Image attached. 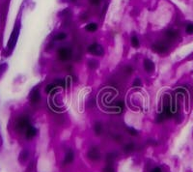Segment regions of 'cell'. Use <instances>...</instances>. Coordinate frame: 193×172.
<instances>
[{"instance_id": "obj_1", "label": "cell", "mask_w": 193, "mask_h": 172, "mask_svg": "<svg viewBox=\"0 0 193 172\" xmlns=\"http://www.w3.org/2000/svg\"><path fill=\"white\" fill-rule=\"evenodd\" d=\"M72 50H70L68 47H61L60 50H58V56L61 60H69L72 58Z\"/></svg>"}, {"instance_id": "obj_2", "label": "cell", "mask_w": 193, "mask_h": 172, "mask_svg": "<svg viewBox=\"0 0 193 172\" xmlns=\"http://www.w3.org/2000/svg\"><path fill=\"white\" fill-rule=\"evenodd\" d=\"M88 51L90 53H92L94 55L101 56L104 54V48L98 44H92L91 46L88 47Z\"/></svg>"}, {"instance_id": "obj_3", "label": "cell", "mask_w": 193, "mask_h": 172, "mask_svg": "<svg viewBox=\"0 0 193 172\" xmlns=\"http://www.w3.org/2000/svg\"><path fill=\"white\" fill-rule=\"evenodd\" d=\"M29 126H30L29 120H28L26 117L19 118L18 122H16V127H18L19 130H26Z\"/></svg>"}, {"instance_id": "obj_4", "label": "cell", "mask_w": 193, "mask_h": 172, "mask_svg": "<svg viewBox=\"0 0 193 172\" xmlns=\"http://www.w3.org/2000/svg\"><path fill=\"white\" fill-rule=\"evenodd\" d=\"M168 50V47L164 43H157L153 46V50L158 53H164Z\"/></svg>"}, {"instance_id": "obj_5", "label": "cell", "mask_w": 193, "mask_h": 172, "mask_svg": "<svg viewBox=\"0 0 193 172\" xmlns=\"http://www.w3.org/2000/svg\"><path fill=\"white\" fill-rule=\"evenodd\" d=\"M88 157L91 159L92 161H97V159H100V153H98V150L97 148H92L89 151Z\"/></svg>"}, {"instance_id": "obj_6", "label": "cell", "mask_w": 193, "mask_h": 172, "mask_svg": "<svg viewBox=\"0 0 193 172\" xmlns=\"http://www.w3.org/2000/svg\"><path fill=\"white\" fill-rule=\"evenodd\" d=\"M41 99V96H40V93L37 89H35L34 91L31 93L30 95V100H31V103L32 104H37Z\"/></svg>"}, {"instance_id": "obj_7", "label": "cell", "mask_w": 193, "mask_h": 172, "mask_svg": "<svg viewBox=\"0 0 193 172\" xmlns=\"http://www.w3.org/2000/svg\"><path fill=\"white\" fill-rule=\"evenodd\" d=\"M144 68H145V70L147 72H153L155 70V64L151 59H145Z\"/></svg>"}, {"instance_id": "obj_8", "label": "cell", "mask_w": 193, "mask_h": 172, "mask_svg": "<svg viewBox=\"0 0 193 172\" xmlns=\"http://www.w3.org/2000/svg\"><path fill=\"white\" fill-rule=\"evenodd\" d=\"M25 134H26V137L27 138H33L36 134H37V130L34 128V127L32 126H29L28 128L26 129V132H25Z\"/></svg>"}, {"instance_id": "obj_9", "label": "cell", "mask_w": 193, "mask_h": 172, "mask_svg": "<svg viewBox=\"0 0 193 172\" xmlns=\"http://www.w3.org/2000/svg\"><path fill=\"white\" fill-rule=\"evenodd\" d=\"M18 32L15 29V30H14V32H13V34H12V36H11V38H10V42H9V47H10L11 48H13V47L16 44V39H18Z\"/></svg>"}, {"instance_id": "obj_10", "label": "cell", "mask_w": 193, "mask_h": 172, "mask_svg": "<svg viewBox=\"0 0 193 172\" xmlns=\"http://www.w3.org/2000/svg\"><path fill=\"white\" fill-rule=\"evenodd\" d=\"M85 30L90 32V33H93V32H96L98 30V24L96 22H91L87 24V25L85 26Z\"/></svg>"}, {"instance_id": "obj_11", "label": "cell", "mask_w": 193, "mask_h": 172, "mask_svg": "<svg viewBox=\"0 0 193 172\" xmlns=\"http://www.w3.org/2000/svg\"><path fill=\"white\" fill-rule=\"evenodd\" d=\"M165 35H166V37H167L168 39L174 40V39H176V38L178 37V32L175 31V30H173V29H169V30L166 31Z\"/></svg>"}, {"instance_id": "obj_12", "label": "cell", "mask_w": 193, "mask_h": 172, "mask_svg": "<svg viewBox=\"0 0 193 172\" xmlns=\"http://www.w3.org/2000/svg\"><path fill=\"white\" fill-rule=\"evenodd\" d=\"M73 161V152L72 151H68V153L66 154L65 157V163H71Z\"/></svg>"}, {"instance_id": "obj_13", "label": "cell", "mask_w": 193, "mask_h": 172, "mask_svg": "<svg viewBox=\"0 0 193 172\" xmlns=\"http://www.w3.org/2000/svg\"><path fill=\"white\" fill-rule=\"evenodd\" d=\"M130 42H131V46H132L133 47H138L139 44H140V43H139V40H138V38L136 36L131 37Z\"/></svg>"}, {"instance_id": "obj_14", "label": "cell", "mask_w": 193, "mask_h": 172, "mask_svg": "<svg viewBox=\"0 0 193 172\" xmlns=\"http://www.w3.org/2000/svg\"><path fill=\"white\" fill-rule=\"evenodd\" d=\"M186 32L188 35H192L193 34V23L192 22H189L188 24H186Z\"/></svg>"}, {"instance_id": "obj_15", "label": "cell", "mask_w": 193, "mask_h": 172, "mask_svg": "<svg viewBox=\"0 0 193 172\" xmlns=\"http://www.w3.org/2000/svg\"><path fill=\"white\" fill-rule=\"evenodd\" d=\"M57 87H65L67 85V82H66L65 79H57L55 80V83H54Z\"/></svg>"}, {"instance_id": "obj_16", "label": "cell", "mask_w": 193, "mask_h": 172, "mask_svg": "<svg viewBox=\"0 0 193 172\" xmlns=\"http://www.w3.org/2000/svg\"><path fill=\"white\" fill-rule=\"evenodd\" d=\"M55 88H57V86L55 84H49L47 86V88H46V92L47 93H51L53 92L55 90Z\"/></svg>"}, {"instance_id": "obj_17", "label": "cell", "mask_w": 193, "mask_h": 172, "mask_svg": "<svg viewBox=\"0 0 193 172\" xmlns=\"http://www.w3.org/2000/svg\"><path fill=\"white\" fill-rule=\"evenodd\" d=\"M66 37H67V34L66 33H59L58 35L55 36V41H63L66 39Z\"/></svg>"}, {"instance_id": "obj_18", "label": "cell", "mask_w": 193, "mask_h": 172, "mask_svg": "<svg viewBox=\"0 0 193 172\" xmlns=\"http://www.w3.org/2000/svg\"><path fill=\"white\" fill-rule=\"evenodd\" d=\"M95 132L97 133V134H101V130H102V127L101 125L100 124V123H97V124L95 125Z\"/></svg>"}, {"instance_id": "obj_19", "label": "cell", "mask_w": 193, "mask_h": 172, "mask_svg": "<svg viewBox=\"0 0 193 172\" xmlns=\"http://www.w3.org/2000/svg\"><path fill=\"white\" fill-rule=\"evenodd\" d=\"M133 148H134V145L132 144V143H129V144L125 146V149L124 150H125V152H130V151L133 150Z\"/></svg>"}, {"instance_id": "obj_20", "label": "cell", "mask_w": 193, "mask_h": 172, "mask_svg": "<svg viewBox=\"0 0 193 172\" xmlns=\"http://www.w3.org/2000/svg\"><path fill=\"white\" fill-rule=\"evenodd\" d=\"M139 86H141V81L139 79H136L133 82V87H139Z\"/></svg>"}, {"instance_id": "obj_21", "label": "cell", "mask_w": 193, "mask_h": 172, "mask_svg": "<svg viewBox=\"0 0 193 172\" xmlns=\"http://www.w3.org/2000/svg\"><path fill=\"white\" fill-rule=\"evenodd\" d=\"M101 0H90V3H91L92 5H95V6L101 4Z\"/></svg>"}, {"instance_id": "obj_22", "label": "cell", "mask_w": 193, "mask_h": 172, "mask_svg": "<svg viewBox=\"0 0 193 172\" xmlns=\"http://www.w3.org/2000/svg\"><path fill=\"white\" fill-rule=\"evenodd\" d=\"M132 71H133V70H132V68H131V67H126L125 69V72L128 73H132Z\"/></svg>"}, {"instance_id": "obj_23", "label": "cell", "mask_w": 193, "mask_h": 172, "mask_svg": "<svg viewBox=\"0 0 193 172\" xmlns=\"http://www.w3.org/2000/svg\"><path fill=\"white\" fill-rule=\"evenodd\" d=\"M129 133L132 134V136H136L137 134V132L134 129H129Z\"/></svg>"}, {"instance_id": "obj_24", "label": "cell", "mask_w": 193, "mask_h": 172, "mask_svg": "<svg viewBox=\"0 0 193 172\" xmlns=\"http://www.w3.org/2000/svg\"><path fill=\"white\" fill-rule=\"evenodd\" d=\"M151 172H161V169L159 168V167H155V168H154Z\"/></svg>"}, {"instance_id": "obj_25", "label": "cell", "mask_w": 193, "mask_h": 172, "mask_svg": "<svg viewBox=\"0 0 193 172\" xmlns=\"http://www.w3.org/2000/svg\"><path fill=\"white\" fill-rule=\"evenodd\" d=\"M72 1H75V0H72Z\"/></svg>"}]
</instances>
